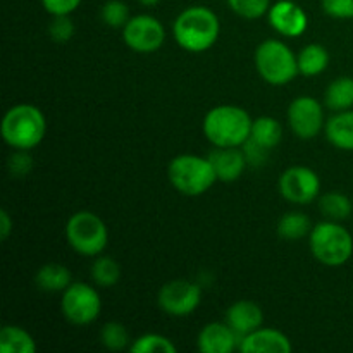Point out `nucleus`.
<instances>
[{"instance_id": "nucleus-1", "label": "nucleus", "mask_w": 353, "mask_h": 353, "mask_svg": "<svg viewBox=\"0 0 353 353\" xmlns=\"http://www.w3.org/2000/svg\"><path fill=\"white\" fill-rule=\"evenodd\" d=\"M221 24L216 12L203 6L188 7L176 17L172 34L179 47L188 52H205L219 37Z\"/></svg>"}, {"instance_id": "nucleus-2", "label": "nucleus", "mask_w": 353, "mask_h": 353, "mask_svg": "<svg viewBox=\"0 0 353 353\" xmlns=\"http://www.w3.org/2000/svg\"><path fill=\"white\" fill-rule=\"evenodd\" d=\"M252 117L236 105H219L203 119V134L216 147H241L250 138Z\"/></svg>"}, {"instance_id": "nucleus-3", "label": "nucleus", "mask_w": 353, "mask_h": 353, "mask_svg": "<svg viewBox=\"0 0 353 353\" xmlns=\"http://www.w3.org/2000/svg\"><path fill=\"white\" fill-rule=\"evenodd\" d=\"M45 130L43 112L31 103H17L2 119V137L14 150L34 148L43 140Z\"/></svg>"}, {"instance_id": "nucleus-4", "label": "nucleus", "mask_w": 353, "mask_h": 353, "mask_svg": "<svg viewBox=\"0 0 353 353\" xmlns=\"http://www.w3.org/2000/svg\"><path fill=\"white\" fill-rule=\"evenodd\" d=\"M168 174L171 185L179 193L188 196L202 195L217 181V174L209 159L192 154H183L172 159Z\"/></svg>"}, {"instance_id": "nucleus-5", "label": "nucleus", "mask_w": 353, "mask_h": 353, "mask_svg": "<svg viewBox=\"0 0 353 353\" xmlns=\"http://www.w3.org/2000/svg\"><path fill=\"white\" fill-rule=\"evenodd\" d=\"M310 250L324 265H343L353 254V238L336 221H324L310 231Z\"/></svg>"}, {"instance_id": "nucleus-6", "label": "nucleus", "mask_w": 353, "mask_h": 353, "mask_svg": "<svg viewBox=\"0 0 353 353\" xmlns=\"http://www.w3.org/2000/svg\"><path fill=\"white\" fill-rule=\"evenodd\" d=\"M255 68L269 85H286L299 74V59L288 45L279 40H265L255 50Z\"/></svg>"}, {"instance_id": "nucleus-7", "label": "nucleus", "mask_w": 353, "mask_h": 353, "mask_svg": "<svg viewBox=\"0 0 353 353\" xmlns=\"http://www.w3.org/2000/svg\"><path fill=\"white\" fill-rule=\"evenodd\" d=\"M65 238L78 254L86 255V257H97L107 247L109 233H107L103 221L97 214L81 210L69 217L68 224H65Z\"/></svg>"}, {"instance_id": "nucleus-8", "label": "nucleus", "mask_w": 353, "mask_h": 353, "mask_svg": "<svg viewBox=\"0 0 353 353\" xmlns=\"http://www.w3.org/2000/svg\"><path fill=\"white\" fill-rule=\"evenodd\" d=\"M61 309L69 323L74 326H86L100 316L102 302L93 286L72 283L64 290Z\"/></svg>"}, {"instance_id": "nucleus-9", "label": "nucleus", "mask_w": 353, "mask_h": 353, "mask_svg": "<svg viewBox=\"0 0 353 353\" xmlns=\"http://www.w3.org/2000/svg\"><path fill=\"white\" fill-rule=\"evenodd\" d=\"M202 290L199 285L186 279H174L165 283L157 296L159 307L174 317H186L200 305Z\"/></svg>"}, {"instance_id": "nucleus-10", "label": "nucleus", "mask_w": 353, "mask_h": 353, "mask_svg": "<svg viewBox=\"0 0 353 353\" xmlns=\"http://www.w3.org/2000/svg\"><path fill=\"white\" fill-rule=\"evenodd\" d=\"M123 37L131 50L140 52V54H152L164 43L165 30L157 17L140 14L128 21Z\"/></svg>"}, {"instance_id": "nucleus-11", "label": "nucleus", "mask_w": 353, "mask_h": 353, "mask_svg": "<svg viewBox=\"0 0 353 353\" xmlns=\"http://www.w3.org/2000/svg\"><path fill=\"white\" fill-rule=\"evenodd\" d=\"M279 190L288 202L307 205V203H312L319 195L321 179L310 168L295 165V168L286 169L281 174Z\"/></svg>"}, {"instance_id": "nucleus-12", "label": "nucleus", "mask_w": 353, "mask_h": 353, "mask_svg": "<svg viewBox=\"0 0 353 353\" xmlns=\"http://www.w3.org/2000/svg\"><path fill=\"white\" fill-rule=\"evenodd\" d=\"M288 123L293 133L303 140L317 137L323 130L324 112L321 103L312 97H299L288 109Z\"/></svg>"}, {"instance_id": "nucleus-13", "label": "nucleus", "mask_w": 353, "mask_h": 353, "mask_svg": "<svg viewBox=\"0 0 353 353\" xmlns=\"http://www.w3.org/2000/svg\"><path fill=\"white\" fill-rule=\"evenodd\" d=\"M269 23H271V26L278 33L295 38L300 37L307 30L309 19H307L305 10L300 6H296L295 2H292V0H279V2H276L269 9Z\"/></svg>"}, {"instance_id": "nucleus-14", "label": "nucleus", "mask_w": 353, "mask_h": 353, "mask_svg": "<svg viewBox=\"0 0 353 353\" xmlns=\"http://www.w3.org/2000/svg\"><path fill=\"white\" fill-rule=\"evenodd\" d=\"M240 350L243 353H288L292 352V343L281 331L259 327L241 338Z\"/></svg>"}, {"instance_id": "nucleus-15", "label": "nucleus", "mask_w": 353, "mask_h": 353, "mask_svg": "<svg viewBox=\"0 0 353 353\" xmlns=\"http://www.w3.org/2000/svg\"><path fill=\"white\" fill-rule=\"evenodd\" d=\"M209 161L216 171L217 179L226 183L240 178L248 164L243 150L238 147H217L210 152Z\"/></svg>"}, {"instance_id": "nucleus-16", "label": "nucleus", "mask_w": 353, "mask_h": 353, "mask_svg": "<svg viewBox=\"0 0 353 353\" xmlns=\"http://www.w3.org/2000/svg\"><path fill=\"white\" fill-rule=\"evenodd\" d=\"M240 336L230 327V324L210 323L200 331L199 350L202 353H231L238 347Z\"/></svg>"}, {"instance_id": "nucleus-17", "label": "nucleus", "mask_w": 353, "mask_h": 353, "mask_svg": "<svg viewBox=\"0 0 353 353\" xmlns=\"http://www.w3.org/2000/svg\"><path fill=\"white\" fill-rule=\"evenodd\" d=\"M226 323L230 324L231 330H233L241 340L245 334L262 327L264 314H262V309L257 303L248 302V300H240V302L233 303V305L228 309Z\"/></svg>"}, {"instance_id": "nucleus-18", "label": "nucleus", "mask_w": 353, "mask_h": 353, "mask_svg": "<svg viewBox=\"0 0 353 353\" xmlns=\"http://www.w3.org/2000/svg\"><path fill=\"white\" fill-rule=\"evenodd\" d=\"M326 138L333 147L353 152V110H341L326 123Z\"/></svg>"}, {"instance_id": "nucleus-19", "label": "nucleus", "mask_w": 353, "mask_h": 353, "mask_svg": "<svg viewBox=\"0 0 353 353\" xmlns=\"http://www.w3.org/2000/svg\"><path fill=\"white\" fill-rule=\"evenodd\" d=\"M34 283L43 292H64L71 285V272L65 265L52 262L38 269Z\"/></svg>"}, {"instance_id": "nucleus-20", "label": "nucleus", "mask_w": 353, "mask_h": 353, "mask_svg": "<svg viewBox=\"0 0 353 353\" xmlns=\"http://www.w3.org/2000/svg\"><path fill=\"white\" fill-rule=\"evenodd\" d=\"M324 102L331 110H348L353 107V78L340 76L334 79L324 93Z\"/></svg>"}, {"instance_id": "nucleus-21", "label": "nucleus", "mask_w": 353, "mask_h": 353, "mask_svg": "<svg viewBox=\"0 0 353 353\" xmlns=\"http://www.w3.org/2000/svg\"><path fill=\"white\" fill-rule=\"evenodd\" d=\"M0 352L2 353H34L33 336L19 326H3L0 331Z\"/></svg>"}, {"instance_id": "nucleus-22", "label": "nucleus", "mask_w": 353, "mask_h": 353, "mask_svg": "<svg viewBox=\"0 0 353 353\" xmlns=\"http://www.w3.org/2000/svg\"><path fill=\"white\" fill-rule=\"evenodd\" d=\"M281 137H283L281 124H279L274 117L262 116V117H257V119L252 123L250 140H254L255 143L268 148V150L274 148L276 145L281 141Z\"/></svg>"}, {"instance_id": "nucleus-23", "label": "nucleus", "mask_w": 353, "mask_h": 353, "mask_svg": "<svg viewBox=\"0 0 353 353\" xmlns=\"http://www.w3.org/2000/svg\"><path fill=\"white\" fill-rule=\"evenodd\" d=\"M299 71L303 76H317L330 64V54L319 43H310L299 54Z\"/></svg>"}, {"instance_id": "nucleus-24", "label": "nucleus", "mask_w": 353, "mask_h": 353, "mask_svg": "<svg viewBox=\"0 0 353 353\" xmlns=\"http://www.w3.org/2000/svg\"><path fill=\"white\" fill-rule=\"evenodd\" d=\"M319 209L323 212L324 217H327L330 221H345L350 217L353 205L352 200L347 195L338 192L326 193L324 196H321L319 200Z\"/></svg>"}, {"instance_id": "nucleus-25", "label": "nucleus", "mask_w": 353, "mask_h": 353, "mask_svg": "<svg viewBox=\"0 0 353 353\" xmlns=\"http://www.w3.org/2000/svg\"><path fill=\"white\" fill-rule=\"evenodd\" d=\"M312 231L310 221L302 212H288L279 219L278 233L285 240H300Z\"/></svg>"}, {"instance_id": "nucleus-26", "label": "nucleus", "mask_w": 353, "mask_h": 353, "mask_svg": "<svg viewBox=\"0 0 353 353\" xmlns=\"http://www.w3.org/2000/svg\"><path fill=\"white\" fill-rule=\"evenodd\" d=\"M92 279L97 286L110 288L121 279V268L112 257H99L92 264Z\"/></svg>"}, {"instance_id": "nucleus-27", "label": "nucleus", "mask_w": 353, "mask_h": 353, "mask_svg": "<svg viewBox=\"0 0 353 353\" xmlns=\"http://www.w3.org/2000/svg\"><path fill=\"white\" fill-rule=\"evenodd\" d=\"M130 350L133 353H174L176 347L169 338L162 336V334L148 333L137 338Z\"/></svg>"}, {"instance_id": "nucleus-28", "label": "nucleus", "mask_w": 353, "mask_h": 353, "mask_svg": "<svg viewBox=\"0 0 353 353\" xmlns=\"http://www.w3.org/2000/svg\"><path fill=\"white\" fill-rule=\"evenodd\" d=\"M100 341L109 350L119 352L128 347L130 334H128V330L121 323H107L100 331Z\"/></svg>"}, {"instance_id": "nucleus-29", "label": "nucleus", "mask_w": 353, "mask_h": 353, "mask_svg": "<svg viewBox=\"0 0 353 353\" xmlns=\"http://www.w3.org/2000/svg\"><path fill=\"white\" fill-rule=\"evenodd\" d=\"M100 17L110 28H124L130 17V9L121 0H107L100 10Z\"/></svg>"}, {"instance_id": "nucleus-30", "label": "nucleus", "mask_w": 353, "mask_h": 353, "mask_svg": "<svg viewBox=\"0 0 353 353\" xmlns=\"http://www.w3.org/2000/svg\"><path fill=\"white\" fill-rule=\"evenodd\" d=\"M228 6L234 14L245 19H259L269 12L271 0H228Z\"/></svg>"}, {"instance_id": "nucleus-31", "label": "nucleus", "mask_w": 353, "mask_h": 353, "mask_svg": "<svg viewBox=\"0 0 353 353\" xmlns=\"http://www.w3.org/2000/svg\"><path fill=\"white\" fill-rule=\"evenodd\" d=\"M52 40L55 41H68L74 34V24L68 16H54V21L48 26Z\"/></svg>"}, {"instance_id": "nucleus-32", "label": "nucleus", "mask_w": 353, "mask_h": 353, "mask_svg": "<svg viewBox=\"0 0 353 353\" xmlns=\"http://www.w3.org/2000/svg\"><path fill=\"white\" fill-rule=\"evenodd\" d=\"M323 9L331 17L350 19L353 17V0H323Z\"/></svg>"}, {"instance_id": "nucleus-33", "label": "nucleus", "mask_w": 353, "mask_h": 353, "mask_svg": "<svg viewBox=\"0 0 353 353\" xmlns=\"http://www.w3.org/2000/svg\"><path fill=\"white\" fill-rule=\"evenodd\" d=\"M41 3L52 16H69L78 9L81 0H41Z\"/></svg>"}, {"instance_id": "nucleus-34", "label": "nucleus", "mask_w": 353, "mask_h": 353, "mask_svg": "<svg viewBox=\"0 0 353 353\" xmlns=\"http://www.w3.org/2000/svg\"><path fill=\"white\" fill-rule=\"evenodd\" d=\"M28 150H17L9 159V171L12 176H26L31 171V157L26 154Z\"/></svg>"}, {"instance_id": "nucleus-35", "label": "nucleus", "mask_w": 353, "mask_h": 353, "mask_svg": "<svg viewBox=\"0 0 353 353\" xmlns=\"http://www.w3.org/2000/svg\"><path fill=\"white\" fill-rule=\"evenodd\" d=\"M241 147H243V154H245V157H247L248 164L261 165V164H264L265 159H268V154H269L268 148L261 147V145L255 143V141L250 140V138H248V140L245 141Z\"/></svg>"}, {"instance_id": "nucleus-36", "label": "nucleus", "mask_w": 353, "mask_h": 353, "mask_svg": "<svg viewBox=\"0 0 353 353\" xmlns=\"http://www.w3.org/2000/svg\"><path fill=\"white\" fill-rule=\"evenodd\" d=\"M12 231V219H10L9 212L7 210H0V238L7 240Z\"/></svg>"}, {"instance_id": "nucleus-37", "label": "nucleus", "mask_w": 353, "mask_h": 353, "mask_svg": "<svg viewBox=\"0 0 353 353\" xmlns=\"http://www.w3.org/2000/svg\"><path fill=\"white\" fill-rule=\"evenodd\" d=\"M140 3H143V6H157L161 0H138Z\"/></svg>"}]
</instances>
